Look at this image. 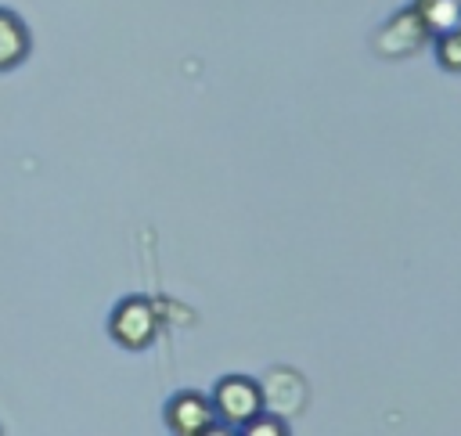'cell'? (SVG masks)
<instances>
[{
  "label": "cell",
  "mask_w": 461,
  "mask_h": 436,
  "mask_svg": "<svg viewBox=\"0 0 461 436\" xmlns=\"http://www.w3.org/2000/svg\"><path fill=\"white\" fill-rule=\"evenodd\" d=\"M212 411H216V422H223V429H241L245 422H252L263 407H267V393L256 378L249 375H223L212 393Z\"/></svg>",
  "instance_id": "cell-1"
},
{
  "label": "cell",
  "mask_w": 461,
  "mask_h": 436,
  "mask_svg": "<svg viewBox=\"0 0 461 436\" xmlns=\"http://www.w3.org/2000/svg\"><path fill=\"white\" fill-rule=\"evenodd\" d=\"M108 335L122 350H130V353L148 350L155 342V335H158V317H155L151 299H144V295L119 299L115 310H112V317H108Z\"/></svg>",
  "instance_id": "cell-2"
},
{
  "label": "cell",
  "mask_w": 461,
  "mask_h": 436,
  "mask_svg": "<svg viewBox=\"0 0 461 436\" xmlns=\"http://www.w3.org/2000/svg\"><path fill=\"white\" fill-rule=\"evenodd\" d=\"M166 429L173 436H205L216 429V411H212V400L198 389H180L166 400Z\"/></svg>",
  "instance_id": "cell-3"
},
{
  "label": "cell",
  "mask_w": 461,
  "mask_h": 436,
  "mask_svg": "<svg viewBox=\"0 0 461 436\" xmlns=\"http://www.w3.org/2000/svg\"><path fill=\"white\" fill-rule=\"evenodd\" d=\"M425 40H429V29L421 25V18H418V14H414V7H411V11H403V14L389 18V22L378 29L375 47H378V54L403 58V54H414Z\"/></svg>",
  "instance_id": "cell-4"
},
{
  "label": "cell",
  "mask_w": 461,
  "mask_h": 436,
  "mask_svg": "<svg viewBox=\"0 0 461 436\" xmlns=\"http://www.w3.org/2000/svg\"><path fill=\"white\" fill-rule=\"evenodd\" d=\"M32 50V32L29 25L11 11L0 7V72H14Z\"/></svg>",
  "instance_id": "cell-5"
},
{
  "label": "cell",
  "mask_w": 461,
  "mask_h": 436,
  "mask_svg": "<svg viewBox=\"0 0 461 436\" xmlns=\"http://www.w3.org/2000/svg\"><path fill=\"white\" fill-rule=\"evenodd\" d=\"M429 36H443L461 25V0H414L411 4Z\"/></svg>",
  "instance_id": "cell-6"
},
{
  "label": "cell",
  "mask_w": 461,
  "mask_h": 436,
  "mask_svg": "<svg viewBox=\"0 0 461 436\" xmlns=\"http://www.w3.org/2000/svg\"><path fill=\"white\" fill-rule=\"evenodd\" d=\"M432 40H436V61L447 72H461V29H450V32L432 36Z\"/></svg>",
  "instance_id": "cell-7"
},
{
  "label": "cell",
  "mask_w": 461,
  "mask_h": 436,
  "mask_svg": "<svg viewBox=\"0 0 461 436\" xmlns=\"http://www.w3.org/2000/svg\"><path fill=\"white\" fill-rule=\"evenodd\" d=\"M241 432H245V436H285V432H288V425H285L277 414L259 411L252 422H245V425H241Z\"/></svg>",
  "instance_id": "cell-8"
}]
</instances>
